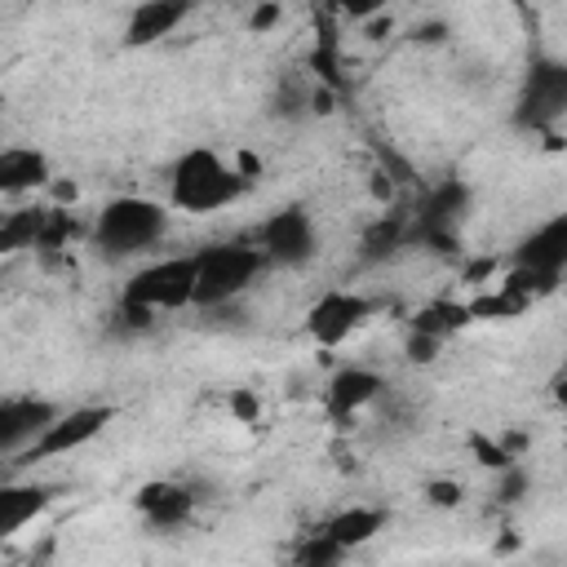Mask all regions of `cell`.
<instances>
[{"mask_svg":"<svg viewBox=\"0 0 567 567\" xmlns=\"http://www.w3.org/2000/svg\"><path fill=\"white\" fill-rule=\"evenodd\" d=\"M190 292H195V252L146 261L142 270L128 275L115 319L124 323V332H146L155 328V315L190 306Z\"/></svg>","mask_w":567,"mask_h":567,"instance_id":"cell-1","label":"cell"},{"mask_svg":"<svg viewBox=\"0 0 567 567\" xmlns=\"http://www.w3.org/2000/svg\"><path fill=\"white\" fill-rule=\"evenodd\" d=\"M252 182L217 151L208 146H190L177 155L173 173H168V208L177 213H190V217H204V213H217L226 204H235Z\"/></svg>","mask_w":567,"mask_h":567,"instance_id":"cell-2","label":"cell"},{"mask_svg":"<svg viewBox=\"0 0 567 567\" xmlns=\"http://www.w3.org/2000/svg\"><path fill=\"white\" fill-rule=\"evenodd\" d=\"M168 217L173 213L159 199L120 195V199H111V204L97 208V217L89 226V239L106 257H137V252H151L168 235Z\"/></svg>","mask_w":567,"mask_h":567,"instance_id":"cell-3","label":"cell"},{"mask_svg":"<svg viewBox=\"0 0 567 567\" xmlns=\"http://www.w3.org/2000/svg\"><path fill=\"white\" fill-rule=\"evenodd\" d=\"M266 270V252L257 244H213L195 252V292L190 306L199 310H221L235 297H244L257 275Z\"/></svg>","mask_w":567,"mask_h":567,"instance_id":"cell-4","label":"cell"},{"mask_svg":"<svg viewBox=\"0 0 567 567\" xmlns=\"http://www.w3.org/2000/svg\"><path fill=\"white\" fill-rule=\"evenodd\" d=\"M111 421H115V408H111V403L66 408V412H58V416L44 425V434H40L27 452H18V465H35V461H49V456H66V452L93 443Z\"/></svg>","mask_w":567,"mask_h":567,"instance_id":"cell-5","label":"cell"},{"mask_svg":"<svg viewBox=\"0 0 567 567\" xmlns=\"http://www.w3.org/2000/svg\"><path fill=\"white\" fill-rule=\"evenodd\" d=\"M372 319V301L363 292H350V288H328L319 292V301L306 310V337L323 350L341 346L346 337H354L363 323Z\"/></svg>","mask_w":567,"mask_h":567,"instance_id":"cell-6","label":"cell"},{"mask_svg":"<svg viewBox=\"0 0 567 567\" xmlns=\"http://www.w3.org/2000/svg\"><path fill=\"white\" fill-rule=\"evenodd\" d=\"M257 248L266 252V266H306L315 252H319V235H315V221L306 208H284L275 213L261 235H257Z\"/></svg>","mask_w":567,"mask_h":567,"instance_id":"cell-7","label":"cell"},{"mask_svg":"<svg viewBox=\"0 0 567 567\" xmlns=\"http://www.w3.org/2000/svg\"><path fill=\"white\" fill-rule=\"evenodd\" d=\"M567 111V71L563 62H536L527 71V89L518 97V124L523 128H549Z\"/></svg>","mask_w":567,"mask_h":567,"instance_id":"cell-8","label":"cell"},{"mask_svg":"<svg viewBox=\"0 0 567 567\" xmlns=\"http://www.w3.org/2000/svg\"><path fill=\"white\" fill-rule=\"evenodd\" d=\"M381 394H385V377L372 372V368L350 363V368L332 372V381H328V390H323V412H328L337 425H350V421H354L363 408H372Z\"/></svg>","mask_w":567,"mask_h":567,"instance_id":"cell-9","label":"cell"},{"mask_svg":"<svg viewBox=\"0 0 567 567\" xmlns=\"http://www.w3.org/2000/svg\"><path fill=\"white\" fill-rule=\"evenodd\" d=\"M465 204H470V190L461 182L434 186L430 199H425V208L416 213V235L425 244H434L439 252H452L456 230H461V217H465Z\"/></svg>","mask_w":567,"mask_h":567,"instance_id":"cell-10","label":"cell"},{"mask_svg":"<svg viewBox=\"0 0 567 567\" xmlns=\"http://www.w3.org/2000/svg\"><path fill=\"white\" fill-rule=\"evenodd\" d=\"M62 408L49 403V399H35V394H22V399H4L0 403V456H18L27 452L44 425L58 416Z\"/></svg>","mask_w":567,"mask_h":567,"instance_id":"cell-11","label":"cell"},{"mask_svg":"<svg viewBox=\"0 0 567 567\" xmlns=\"http://www.w3.org/2000/svg\"><path fill=\"white\" fill-rule=\"evenodd\" d=\"M133 505H137V514H142L151 527L173 532V527L190 523V514H195V492H190L186 483H173V478H151V483L137 487Z\"/></svg>","mask_w":567,"mask_h":567,"instance_id":"cell-12","label":"cell"},{"mask_svg":"<svg viewBox=\"0 0 567 567\" xmlns=\"http://www.w3.org/2000/svg\"><path fill=\"white\" fill-rule=\"evenodd\" d=\"M195 0H142L133 13H128V27H124V44L128 49H146V44H159L164 35H173L186 13H190Z\"/></svg>","mask_w":567,"mask_h":567,"instance_id":"cell-13","label":"cell"},{"mask_svg":"<svg viewBox=\"0 0 567 567\" xmlns=\"http://www.w3.org/2000/svg\"><path fill=\"white\" fill-rule=\"evenodd\" d=\"M514 266H527L545 279H563V266H567V217H549L540 230H532L518 252H514Z\"/></svg>","mask_w":567,"mask_h":567,"instance_id":"cell-14","label":"cell"},{"mask_svg":"<svg viewBox=\"0 0 567 567\" xmlns=\"http://www.w3.org/2000/svg\"><path fill=\"white\" fill-rule=\"evenodd\" d=\"M53 505V487L44 483H0V540L18 536Z\"/></svg>","mask_w":567,"mask_h":567,"instance_id":"cell-15","label":"cell"},{"mask_svg":"<svg viewBox=\"0 0 567 567\" xmlns=\"http://www.w3.org/2000/svg\"><path fill=\"white\" fill-rule=\"evenodd\" d=\"M49 155L35 146H0V195H31L49 186Z\"/></svg>","mask_w":567,"mask_h":567,"instance_id":"cell-16","label":"cell"},{"mask_svg":"<svg viewBox=\"0 0 567 567\" xmlns=\"http://www.w3.org/2000/svg\"><path fill=\"white\" fill-rule=\"evenodd\" d=\"M381 527H385V509H377V505H350V509H337L332 518H323L319 532H323L328 540H337V545L350 554V549L368 545Z\"/></svg>","mask_w":567,"mask_h":567,"instance_id":"cell-17","label":"cell"},{"mask_svg":"<svg viewBox=\"0 0 567 567\" xmlns=\"http://www.w3.org/2000/svg\"><path fill=\"white\" fill-rule=\"evenodd\" d=\"M44 217H49V208H18V213H4V217H0V252L40 248Z\"/></svg>","mask_w":567,"mask_h":567,"instance_id":"cell-18","label":"cell"},{"mask_svg":"<svg viewBox=\"0 0 567 567\" xmlns=\"http://www.w3.org/2000/svg\"><path fill=\"white\" fill-rule=\"evenodd\" d=\"M470 323V306L465 301H430V306H421L416 315H412V328L416 332H430V337H439V341H447L456 328H465Z\"/></svg>","mask_w":567,"mask_h":567,"instance_id":"cell-19","label":"cell"},{"mask_svg":"<svg viewBox=\"0 0 567 567\" xmlns=\"http://www.w3.org/2000/svg\"><path fill=\"white\" fill-rule=\"evenodd\" d=\"M292 558H297V563H306V567H328V563H341V558H346V549H341L337 540H328L323 532H310V536L292 549Z\"/></svg>","mask_w":567,"mask_h":567,"instance_id":"cell-20","label":"cell"},{"mask_svg":"<svg viewBox=\"0 0 567 567\" xmlns=\"http://www.w3.org/2000/svg\"><path fill=\"white\" fill-rule=\"evenodd\" d=\"M399 239H403V221H399V217H381V226H377V230H368V239H363V244H368V257H385Z\"/></svg>","mask_w":567,"mask_h":567,"instance_id":"cell-21","label":"cell"},{"mask_svg":"<svg viewBox=\"0 0 567 567\" xmlns=\"http://www.w3.org/2000/svg\"><path fill=\"white\" fill-rule=\"evenodd\" d=\"M496 474H501V483H496V496H501L505 505L523 501V492H527V474H523V465H518V461H509V465H501Z\"/></svg>","mask_w":567,"mask_h":567,"instance_id":"cell-22","label":"cell"},{"mask_svg":"<svg viewBox=\"0 0 567 567\" xmlns=\"http://www.w3.org/2000/svg\"><path fill=\"white\" fill-rule=\"evenodd\" d=\"M461 483H452V478H430L425 483V501L430 505H439V509H452V505H461Z\"/></svg>","mask_w":567,"mask_h":567,"instance_id":"cell-23","label":"cell"},{"mask_svg":"<svg viewBox=\"0 0 567 567\" xmlns=\"http://www.w3.org/2000/svg\"><path fill=\"white\" fill-rule=\"evenodd\" d=\"M470 447H474L478 465H487V470H501V465H509V461H514L501 443H492V439H483V434H474V439H470Z\"/></svg>","mask_w":567,"mask_h":567,"instance_id":"cell-24","label":"cell"},{"mask_svg":"<svg viewBox=\"0 0 567 567\" xmlns=\"http://www.w3.org/2000/svg\"><path fill=\"white\" fill-rule=\"evenodd\" d=\"M279 18H284V4H279V0H261V4L248 13V31H252V35H266Z\"/></svg>","mask_w":567,"mask_h":567,"instance_id":"cell-25","label":"cell"},{"mask_svg":"<svg viewBox=\"0 0 567 567\" xmlns=\"http://www.w3.org/2000/svg\"><path fill=\"white\" fill-rule=\"evenodd\" d=\"M439 346H443V341L430 337V332H416V328L408 332V359H412V363H430V359L439 354Z\"/></svg>","mask_w":567,"mask_h":567,"instance_id":"cell-26","label":"cell"},{"mask_svg":"<svg viewBox=\"0 0 567 567\" xmlns=\"http://www.w3.org/2000/svg\"><path fill=\"white\" fill-rule=\"evenodd\" d=\"M230 412H235V421H257L261 403H257L252 390H235V394H230Z\"/></svg>","mask_w":567,"mask_h":567,"instance_id":"cell-27","label":"cell"},{"mask_svg":"<svg viewBox=\"0 0 567 567\" xmlns=\"http://www.w3.org/2000/svg\"><path fill=\"white\" fill-rule=\"evenodd\" d=\"M337 4H341L346 18H359V22H368V18H377L385 9V0H337Z\"/></svg>","mask_w":567,"mask_h":567,"instance_id":"cell-28","label":"cell"},{"mask_svg":"<svg viewBox=\"0 0 567 567\" xmlns=\"http://www.w3.org/2000/svg\"><path fill=\"white\" fill-rule=\"evenodd\" d=\"M416 40H430V44H439V40H443V27H416Z\"/></svg>","mask_w":567,"mask_h":567,"instance_id":"cell-29","label":"cell"}]
</instances>
